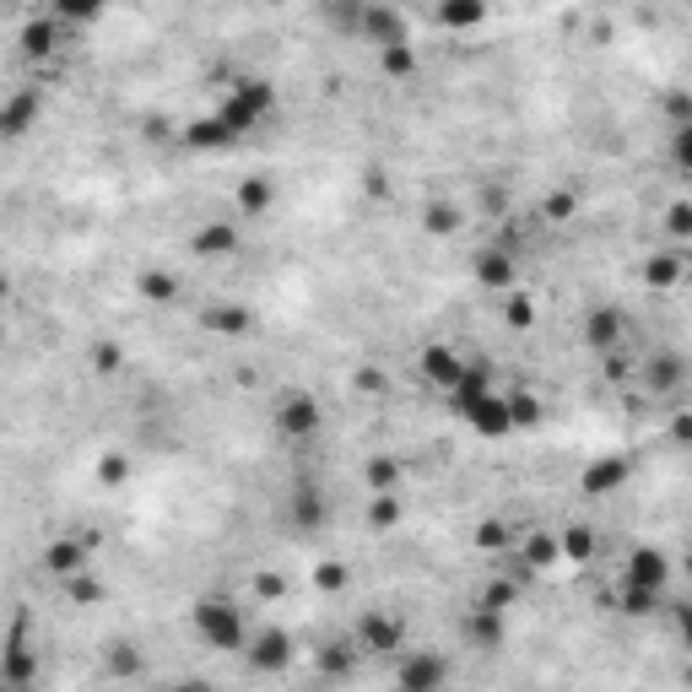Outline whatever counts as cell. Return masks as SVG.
Masks as SVG:
<instances>
[{
	"mask_svg": "<svg viewBox=\"0 0 692 692\" xmlns=\"http://www.w3.org/2000/svg\"><path fill=\"white\" fill-rule=\"evenodd\" d=\"M195 628H201L206 644L228 649V655L249 644V628H244V617H238V606H233V601H222V595H206V601L195 606Z\"/></svg>",
	"mask_w": 692,
	"mask_h": 692,
	"instance_id": "6da1fadb",
	"label": "cell"
},
{
	"mask_svg": "<svg viewBox=\"0 0 692 692\" xmlns=\"http://www.w3.org/2000/svg\"><path fill=\"white\" fill-rule=\"evenodd\" d=\"M265 114H271V87H265V82H238L228 98L217 103V119L233 130V136H249V130H260Z\"/></svg>",
	"mask_w": 692,
	"mask_h": 692,
	"instance_id": "7a4b0ae2",
	"label": "cell"
},
{
	"mask_svg": "<svg viewBox=\"0 0 692 692\" xmlns=\"http://www.w3.org/2000/svg\"><path fill=\"white\" fill-rule=\"evenodd\" d=\"M449 682V660L433 655V649H406L401 665H395V687L406 692H444Z\"/></svg>",
	"mask_w": 692,
	"mask_h": 692,
	"instance_id": "3957f363",
	"label": "cell"
},
{
	"mask_svg": "<svg viewBox=\"0 0 692 692\" xmlns=\"http://www.w3.org/2000/svg\"><path fill=\"white\" fill-rule=\"evenodd\" d=\"M319 428H325V406H319L309 390L282 395V406H276V433L282 438H314Z\"/></svg>",
	"mask_w": 692,
	"mask_h": 692,
	"instance_id": "277c9868",
	"label": "cell"
},
{
	"mask_svg": "<svg viewBox=\"0 0 692 692\" xmlns=\"http://www.w3.org/2000/svg\"><path fill=\"white\" fill-rule=\"evenodd\" d=\"M460 417L471 422L482 438H509L514 433V411H509V395L503 390H487V395H476L471 406H460Z\"/></svg>",
	"mask_w": 692,
	"mask_h": 692,
	"instance_id": "5b68a950",
	"label": "cell"
},
{
	"mask_svg": "<svg viewBox=\"0 0 692 692\" xmlns=\"http://www.w3.org/2000/svg\"><path fill=\"white\" fill-rule=\"evenodd\" d=\"M363 655H390V649L406 644V628L401 617H390V611H368L363 622H357V638H352Z\"/></svg>",
	"mask_w": 692,
	"mask_h": 692,
	"instance_id": "8992f818",
	"label": "cell"
},
{
	"mask_svg": "<svg viewBox=\"0 0 692 692\" xmlns=\"http://www.w3.org/2000/svg\"><path fill=\"white\" fill-rule=\"evenodd\" d=\"M249 660H255V671H287L292 665V638L282 628H260L249 638Z\"/></svg>",
	"mask_w": 692,
	"mask_h": 692,
	"instance_id": "52a82bcc",
	"label": "cell"
},
{
	"mask_svg": "<svg viewBox=\"0 0 692 692\" xmlns=\"http://www.w3.org/2000/svg\"><path fill=\"white\" fill-rule=\"evenodd\" d=\"M357 28H363L368 38H374L379 49H390V44H411V38H406V17H401V11L363 6V11H357Z\"/></svg>",
	"mask_w": 692,
	"mask_h": 692,
	"instance_id": "ba28073f",
	"label": "cell"
},
{
	"mask_svg": "<svg viewBox=\"0 0 692 692\" xmlns=\"http://www.w3.org/2000/svg\"><path fill=\"white\" fill-rule=\"evenodd\" d=\"M465 368H471V363H460L449 346H422V374L433 379V390H449V395H455L460 379H465Z\"/></svg>",
	"mask_w": 692,
	"mask_h": 692,
	"instance_id": "9c48e42d",
	"label": "cell"
},
{
	"mask_svg": "<svg viewBox=\"0 0 692 692\" xmlns=\"http://www.w3.org/2000/svg\"><path fill=\"white\" fill-rule=\"evenodd\" d=\"M644 384H649L655 395H676V390H687V363H682L676 352H655V357L644 363Z\"/></svg>",
	"mask_w": 692,
	"mask_h": 692,
	"instance_id": "30bf717a",
	"label": "cell"
},
{
	"mask_svg": "<svg viewBox=\"0 0 692 692\" xmlns=\"http://www.w3.org/2000/svg\"><path fill=\"white\" fill-rule=\"evenodd\" d=\"M687 271H692L687 249H660V255H649V265H644V282L655 287V292H671Z\"/></svg>",
	"mask_w": 692,
	"mask_h": 692,
	"instance_id": "8fae6325",
	"label": "cell"
},
{
	"mask_svg": "<svg viewBox=\"0 0 692 692\" xmlns=\"http://www.w3.org/2000/svg\"><path fill=\"white\" fill-rule=\"evenodd\" d=\"M665 579H671L665 552H633L628 574H622V584H638V590H655V595H665Z\"/></svg>",
	"mask_w": 692,
	"mask_h": 692,
	"instance_id": "7c38bea8",
	"label": "cell"
},
{
	"mask_svg": "<svg viewBox=\"0 0 692 692\" xmlns=\"http://www.w3.org/2000/svg\"><path fill=\"white\" fill-rule=\"evenodd\" d=\"M44 568H49V574H60V579L82 574V568H87V541H49V547H44Z\"/></svg>",
	"mask_w": 692,
	"mask_h": 692,
	"instance_id": "4fadbf2b",
	"label": "cell"
},
{
	"mask_svg": "<svg viewBox=\"0 0 692 692\" xmlns=\"http://www.w3.org/2000/svg\"><path fill=\"white\" fill-rule=\"evenodd\" d=\"M514 260L503 255V249H482V255H476V282L482 287H492V292H503V287H514Z\"/></svg>",
	"mask_w": 692,
	"mask_h": 692,
	"instance_id": "5bb4252c",
	"label": "cell"
},
{
	"mask_svg": "<svg viewBox=\"0 0 692 692\" xmlns=\"http://www.w3.org/2000/svg\"><path fill=\"white\" fill-rule=\"evenodd\" d=\"M584 341H590L595 352H611V346L622 341V314L617 309H590V319H584Z\"/></svg>",
	"mask_w": 692,
	"mask_h": 692,
	"instance_id": "9a60e30c",
	"label": "cell"
},
{
	"mask_svg": "<svg viewBox=\"0 0 692 692\" xmlns=\"http://www.w3.org/2000/svg\"><path fill=\"white\" fill-rule=\"evenodd\" d=\"M622 482H628V460L622 455H606L584 471V492H617Z\"/></svg>",
	"mask_w": 692,
	"mask_h": 692,
	"instance_id": "2e32d148",
	"label": "cell"
},
{
	"mask_svg": "<svg viewBox=\"0 0 692 692\" xmlns=\"http://www.w3.org/2000/svg\"><path fill=\"white\" fill-rule=\"evenodd\" d=\"M519 563H525V568H552V563H563V541L547 536V530H536V536H525V547H519Z\"/></svg>",
	"mask_w": 692,
	"mask_h": 692,
	"instance_id": "e0dca14e",
	"label": "cell"
},
{
	"mask_svg": "<svg viewBox=\"0 0 692 692\" xmlns=\"http://www.w3.org/2000/svg\"><path fill=\"white\" fill-rule=\"evenodd\" d=\"M33 114H38V92H17V98L0 109V130H6V136H22V130L33 125Z\"/></svg>",
	"mask_w": 692,
	"mask_h": 692,
	"instance_id": "ac0fdd59",
	"label": "cell"
},
{
	"mask_svg": "<svg viewBox=\"0 0 692 692\" xmlns=\"http://www.w3.org/2000/svg\"><path fill=\"white\" fill-rule=\"evenodd\" d=\"M184 141H190L195 152H206V146H228V141H238V136H233L228 125H222L217 114H206V119H195V125L184 130Z\"/></svg>",
	"mask_w": 692,
	"mask_h": 692,
	"instance_id": "d6986e66",
	"label": "cell"
},
{
	"mask_svg": "<svg viewBox=\"0 0 692 692\" xmlns=\"http://www.w3.org/2000/svg\"><path fill=\"white\" fill-rule=\"evenodd\" d=\"M238 233L228 228V222H206L201 233H195V255H233Z\"/></svg>",
	"mask_w": 692,
	"mask_h": 692,
	"instance_id": "ffe728a7",
	"label": "cell"
},
{
	"mask_svg": "<svg viewBox=\"0 0 692 692\" xmlns=\"http://www.w3.org/2000/svg\"><path fill=\"white\" fill-rule=\"evenodd\" d=\"M498 617H503V611H487V606H476V611H471V622H465V633H471V644H487V649L498 644V638H503V622H498Z\"/></svg>",
	"mask_w": 692,
	"mask_h": 692,
	"instance_id": "44dd1931",
	"label": "cell"
},
{
	"mask_svg": "<svg viewBox=\"0 0 692 692\" xmlns=\"http://www.w3.org/2000/svg\"><path fill=\"white\" fill-rule=\"evenodd\" d=\"M238 211H244V217L271 211V184H265V179H244V184H238Z\"/></svg>",
	"mask_w": 692,
	"mask_h": 692,
	"instance_id": "7402d4cb",
	"label": "cell"
},
{
	"mask_svg": "<svg viewBox=\"0 0 692 692\" xmlns=\"http://www.w3.org/2000/svg\"><path fill=\"white\" fill-rule=\"evenodd\" d=\"M141 298H146V303H173V298H179V276L146 271V276H141Z\"/></svg>",
	"mask_w": 692,
	"mask_h": 692,
	"instance_id": "603a6c76",
	"label": "cell"
},
{
	"mask_svg": "<svg viewBox=\"0 0 692 692\" xmlns=\"http://www.w3.org/2000/svg\"><path fill=\"white\" fill-rule=\"evenodd\" d=\"M557 541H563V563H590V552H595V536H590V530H584V525H568Z\"/></svg>",
	"mask_w": 692,
	"mask_h": 692,
	"instance_id": "cb8c5ba5",
	"label": "cell"
},
{
	"mask_svg": "<svg viewBox=\"0 0 692 692\" xmlns=\"http://www.w3.org/2000/svg\"><path fill=\"white\" fill-rule=\"evenodd\" d=\"M211 330H222V336H238V330H249V309H238V303H222V309L206 314Z\"/></svg>",
	"mask_w": 692,
	"mask_h": 692,
	"instance_id": "d4e9b609",
	"label": "cell"
},
{
	"mask_svg": "<svg viewBox=\"0 0 692 692\" xmlns=\"http://www.w3.org/2000/svg\"><path fill=\"white\" fill-rule=\"evenodd\" d=\"M482 17L487 11L476 6V0H465V6H438V22H444V28H476Z\"/></svg>",
	"mask_w": 692,
	"mask_h": 692,
	"instance_id": "484cf974",
	"label": "cell"
},
{
	"mask_svg": "<svg viewBox=\"0 0 692 692\" xmlns=\"http://www.w3.org/2000/svg\"><path fill=\"white\" fill-rule=\"evenodd\" d=\"M509 411H514V428H536V422H541V401L530 390H514L509 395Z\"/></svg>",
	"mask_w": 692,
	"mask_h": 692,
	"instance_id": "4316f807",
	"label": "cell"
},
{
	"mask_svg": "<svg viewBox=\"0 0 692 692\" xmlns=\"http://www.w3.org/2000/svg\"><path fill=\"white\" fill-rule=\"evenodd\" d=\"M379 65L390 76H411V65H417V49L411 44H390V49H379Z\"/></svg>",
	"mask_w": 692,
	"mask_h": 692,
	"instance_id": "83f0119b",
	"label": "cell"
},
{
	"mask_svg": "<svg viewBox=\"0 0 692 692\" xmlns=\"http://www.w3.org/2000/svg\"><path fill=\"white\" fill-rule=\"evenodd\" d=\"M665 601V595H655V590H638V584H622V611L628 617H644V611H655Z\"/></svg>",
	"mask_w": 692,
	"mask_h": 692,
	"instance_id": "f1b7e54d",
	"label": "cell"
},
{
	"mask_svg": "<svg viewBox=\"0 0 692 692\" xmlns=\"http://www.w3.org/2000/svg\"><path fill=\"white\" fill-rule=\"evenodd\" d=\"M395 482H401V465L395 460H368V487L374 492H390Z\"/></svg>",
	"mask_w": 692,
	"mask_h": 692,
	"instance_id": "f546056e",
	"label": "cell"
},
{
	"mask_svg": "<svg viewBox=\"0 0 692 692\" xmlns=\"http://www.w3.org/2000/svg\"><path fill=\"white\" fill-rule=\"evenodd\" d=\"M428 228H433V233H455V228H460V211L449 206V201L428 206Z\"/></svg>",
	"mask_w": 692,
	"mask_h": 692,
	"instance_id": "4dcf8cb0",
	"label": "cell"
},
{
	"mask_svg": "<svg viewBox=\"0 0 692 692\" xmlns=\"http://www.w3.org/2000/svg\"><path fill=\"white\" fill-rule=\"evenodd\" d=\"M298 519H303V525H319V519H325V498H319L314 487L298 492Z\"/></svg>",
	"mask_w": 692,
	"mask_h": 692,
	"instance_id": "1f68e13d",
	"label": "cell"
},
{
	"mask_svg": "<svg viewBox=\"0 0 692 692\" xmlns=\"http://www.w3.org/2000/svg\"><path fill=\"white\" fill-rule=\"evenodd\" d=\"M671 157H676V168H682V173H692V125L671 130Z\"/></svg>",
	"mask_w": 692,
	"mask_h": 692,
	"instance_id": "d6a6232c",
	"label": "cell"
},
{
	"mask_svg": "<svg viewBox=\"0 0 692 692\" xmlns=\"http://www.w3.org/2000/svg\"><path fill=\"white\" fill-rule=\"evenodd\" d=\"M368 519H374L379 530H384V525H395V519H401V503H395V498H384V492H379V498H374V509H368Z\"/></svg>",
	"mask_w": 692,
	"mask_h": 692,
	"instance_id": "836d02e7",
	"label": "cell"
},
{
	"mask_svg": "<svg viewBox=\"0 0 692 692\" xmlns=\"http://www.w3.org/2000/svg\"><path fill=\"white\" fill-rule=\"evenodd\" d=\"M665 228H671L676 238H692V206H687V201L671 206V211H665Z\"/></svg>",
	"mask_w": 692,
	"mask_h": 692,
	"instance_id": "e575fe53",
	"label": "cell"
},
{
	"mask_svg": "<svg viewBox=\"0 0 692 692\" xmlns=\"http://www.w3.org/2000/svg\"><path fill=\"white\" fill-rule=\"evenodd\" d=\"M319 590H346V568L341 563H325V568H319Z\"/></svg>",
	"mask_w": 692,
	"mask_h": 692,
	"instance_id": "d590c367",
	"label": "cell"
},
{
	"mask_svg": "<svg viewBox=\"0 0 692 692\" xmlns=\"http://www.w3.org/2000/svg\"><path fill=\"white\" fill-rule=\"evenodd\" d=\"M547 217H552V222L574 217V195H547Z\"/></svg>",
	"mask_w": 692,
	"mask_h": 692,
	"instance_id": "8d00e7d4",
	"label": "cell"
},
{
	"mask_svg": "<svg viewBox=\"0 0 692 692\" xmlns=\"http://www.w3.org/2000/svg\"><path fill=\"white\" fill-rule=\"evenodd\" d=\"M676 633H682V644L692 649V606H676Z\"/></svg>",
	"mask_w": 692,
	"mask_h": 692,
	"instance_id": "74e56055",
	"label": "cell"
},
{
	"mask_svg": "<svg viewBox=\"0 0 692 692\" xmlns=\"http://www.w3.org/2000/svg\"><path fill=\"white\" fill-rule=\"evenodd\" d=\"M119 476H125V460L109 455V460H103V482H119Z\"/></svg>",
	"mask_w": 692,
	"mask_h": 692,
	"instance_id": "f35d334b",
	"label": "cell"
},
{
	"mask_svg": "<svg viewBox=\"0 0 692 692\" xmlns=\"http://www.w3.org/2000/svg\"><path fill=\"white\" fill-rule=\"evenodd\" d=\"M509 319H514V325H530V303L514 298V303H509Z\"/></svg>",
	"mask_w": 692,
	"mask_h": 692,
	"instance_id": "ab89813d",
	"label": "cell"
},
{
	"mask_svg": "<svg viewBox=\"0 0 692 692\" xmlns=\"http://www.w3.org/2000/svg\"><path fill=\"white\" fill-rule=\"evenodd\" d=\"M173 692H206L201 682H184V687H173Z\"/></svg>",
	"mask_w": 692,
	"mask_h": 692,
	"instance_id": "60d3db41",
	"label": "cell"
},
{
	"mask_svg": "<svg viewBox=\"0 0 692 692\" xmlns=\"http://www.w3.org/2000/svg\"><path fill=\"white\" fill-rule=\"evenodd\" d=\"M687 574H692V557H687Z\"/></svg>",
	"mask_w": 692,
	"mask_h": 692,
	"instance_id": "b9f144b4",
	"label": "cell"
},
{
	"mask_svg": "<svg viewBox=\"0 0 692 692\" xmlns=\"http://www.w3.org/2000/svg\"><path fill=\"white\" fill-rule=\"evenodd\" d=\"M687 682H692V665H687Z\"/></svg>",
	"mask_w": 692,
	"mask_h": 692,
	"instance_id": "7bdbcfd3",
	"label": "cell"
},
{
	"mask_svg": "<svg viewBox=\"0 0 692 692\" xmlns=\"http://www.w3.org/2000/svg\"><path fill=\"white\" fill-rule=\"evenodd\" d=\"M395 692H406V687H395Z\"/></svg>",
	"mask_w": 692,
	"mask_h": 692,
	"instance_id": "ee69618b",
	"label": "cell"
}]
</instances>
